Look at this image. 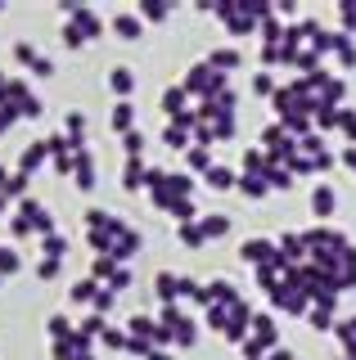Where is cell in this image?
Masks as SVG:
<instances>
[{"label": "cell", "mask_w": 356, "mask_h": 360, "mask_svg": "<svg viewBox=\"0 0 356 360\" xmlns=\"http://www.w3.org/2000/svg\"><path fill=\"white\" fill-rule=\"evenodd\" d=\"M113 86H117V90H127V86H131V72H122V68H117V72H113Z\"/></svg>", "instance_id": "6da1fadb"}]
</instances>
